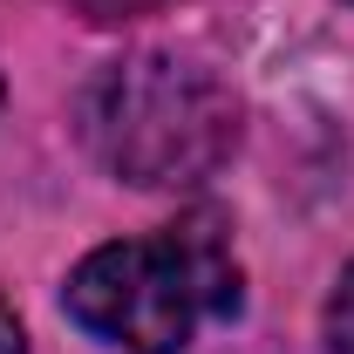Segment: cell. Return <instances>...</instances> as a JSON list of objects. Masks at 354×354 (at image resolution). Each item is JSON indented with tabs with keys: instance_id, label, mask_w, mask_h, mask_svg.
Returning a JSON list of instances; mask_svg holds the SVG:
<instances>
[{
	"instance_id": "3957f363",
	"label": "cell",
	"mask_w": 354,
	"mask_h": 354,
	"mask_svg": "<svg viewBox=\"0 0 354 354\" xmlns=\"http://www.w3.org/2000/svg\"><path fill=\"white\" fill-rule=\"evenodd\" d=\"M327 348L354 354V266L341 272V286H334V300H327Z\"/></svg>"
},
{
	"instance_id": "6da1fadb",
	"label": "cell",
	"mask_w": 354,
	"mask_h": 354,
	"mask_svg": "<svg viewBox=\"0 0 354 354\" xmlns=\"http://www.w3.org/2000/svg\"><path fill=\"white\" fill-rule=\"evenodd\" d=\"M68 320L123 354H184L205 320L239 313V259L212 212L150 239L95 245L68 272Z\"/></svg>"
},
{
	"instance_id": "7a4b0ae2",
	"label": "cell",
	"mask_w": 354,
	"mask_h": 354,
	"mask_svg": "<svg viewBox=\"0 0 354 354\" xmlns=\"http://www.w3.org/2000/svg\"><path fill=\"white\" fill-rule=\"evenodd\" d=\"M75 116H82L88 157L136 191L205 184L239 150V95L184 55L109 62L82 88Z\"/></svg>"
},
{
	"instance_id": "277c9868",
	"label": "cell",
	"mask_w": 354,
	"mask_h": 354,
	"mask_svg": "<svg viewBox=\"0 0 354 354\" xmlns=\"http://www.w3.org/2000/svg\"><path fill=\"white\" fill-rule=\"evenodd\" d=\"M0 354H28V334H21V320H14L7 300H0Z\"/></svg>"
}]
</instances>
